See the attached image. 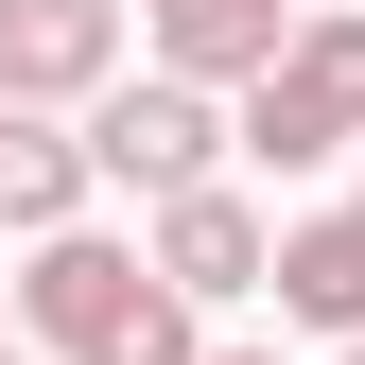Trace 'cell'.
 Instances as JSON below:
<instances>
[{"label":"cell","instance_id":"9c48e42d","mask_svg":"<svg viewBox=\"0 0 365 365\" xmlns=\"http://www.w3.org/2000/svg\"><path fill=\"white\" fill-rule=\"evenodd\" d=\"M192 313H209V296H174V279H157L105 348H70V365H209V331H192Z\"/></svg>","mask_w":365,"mask_h":365},{"label":"cell","instance_id":"3957f363","mask_svg":"<svg viewBox=\"0 0 365 365\" xmlns=\"http://www.w3.org/2000/svg\"><path fill=\"white\" fill-rule=\"evenodd\" d=\"M140 296H157V244H122V226H35V279H18V331L53 348V365H70V348H105V331H122Z\"/></svg>","mask_w":365,"mask_h":365},{"label":"cell","instance_id":"30bf717a","mask_svg":"<svg viewBox=\"0 0 365 365\" xmlns=\"http://www.w3.org/2000/svg\"><path fill=\"white\" fill-rule=\"evenodd\" d=\"M0 365H53V348H35V331H0Z\"/></svg>","mask_w":365,"mask_h":365},{"label":"cell","instance_id":"4fadbf2b","mask_svg":"<svg viewBox=\"0 0 365 365\" xmlns=\"http://www.w3.org/2000/svg\"><path fill=\"white\" fill-rule=\"evenodd\" d=\"M348 365H365V348H348Z\"/></svg>","mask_w":365,"mask_h":365},{"label":"cell","instance_id":"7c38bea8","mask_svg":"<svg viewBox=\"0 0 365 365\" xmlns=\"http://www.w3.org/2000/svg\"><path fill=\"white\" fill-rule=\"evenodd\" d=\"M0 313H18V279H0Z\"/></svg>","mask_w":365,"mask_h":365},{"label":"cell","instance_id":"52a82bcc","mask_svg":"<svg viewBox=\"0 0 365 365\" xmlns=\"http://www.w3.org/2000/svg\"><path fill=\"white\" fill-rule=\"evenodd\" d=\"M261 296H279L296 331H348V348H365V192L296 209V226H279V279H261Z\"/></svg>","mask_w":365,"mask_h":365},{"label":"cell","instance_id":"ba28073f","mask_svg":"<svg viewBox=\"0 0 365 365\" xmlns=\"http://www.w3.org/2000/svg\"><path fill=\"white\" fill-rule=\"evenodd\" d=\"M140 53H157V70L244 87V70H279V53H296V0H140Z\"/></svg>","mask_w":365,"mask_h":365},{"label":"cell","instance_id":"8fae6325","mask_svg":"<svg viewBox=\"0 0 365 365\" xmlns=\"http://www.w3.org/2000/svg\"><path fill=\"white\" fill-rule=\"evenodd\" d=\"M209 365H279V348H209Z\"/></svg>","mask_w":365,"mask_h":365},{"label":"cell","instance_id":"6da1fadb","mask_svg":"<svg viewBox=\"0 0 365 365\" xmlns=\"http://www.w3.org/2000/svg\"><path fill=\"white\" fill-rule=\"evenodd\" d=\"M87 157H105V192H209L226 157H244V87H209V70H122L105 105H87Z\"/></svg>","mask_w":365,"mask_h":365},{"label":"cell","instance_id":"8992f818","mask_svg":"<svg viewBox=\"0 0 365 365\" xmlns=\"http://www.w3.org/2000/svg\"><path fill=\"white\" fill-rule=\"evenodd\" d=\"M140 244H157V279H174V296H261V279H279V226L226 192V174H209V192H157Z\"/></svg>","mask_w":365,"mask_h":365},{"label":"cell","instance_id":"5b68a950","mask_svg":"<svg viewBox=\"0 0 365 365\" xmlns=\"http://www.w3.org/2000/svg\"><path fill=\"white\" fill-rule=\"evenodd\" d=\"M105 192V157H87V105H18L0 87V244H35V226H87Z\"/></svg>","mask_w":365,"mask_h":365},{"label":"cell","instance_id":"7a4b0ae2","mask_svg":"<svg viewBox=\"0 0 365 365\" xmlns=\"http://www.w3.org/2000/svg\"><path fill=\"white\" fill-rule=\"evenodd\" d=\"M348 140H365V0H313L296 53L244 70V157L261 174H331Z\"/></svg>","mask_w":365,"mask_h":365},{"label":"cell","instance_id":"277c9868","mask_svg":"<svg viewBox=\"0 0 365 365\" xmlns=\"http://www.w3.org/2000/svg\"><path fill=\"white\" fill-rule=\"evenodd\" d=\"M140 53V0H0V87L18 105H105Z\"/></svg>","mask_w":365,"mask_h":365}]
</instances>
